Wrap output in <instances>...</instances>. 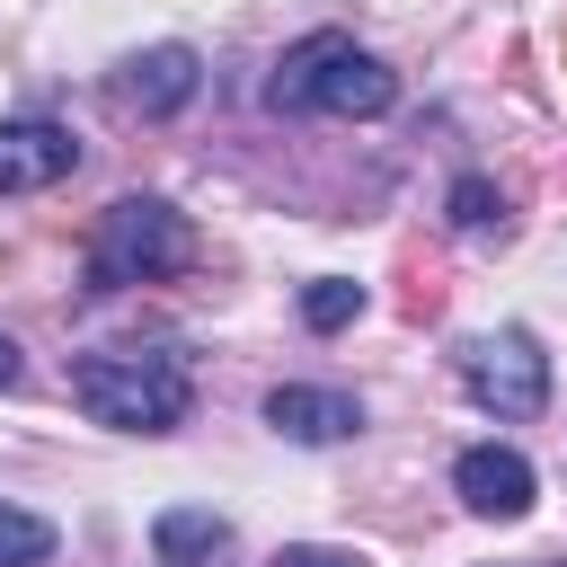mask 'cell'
Masks as SVG:
<instances>
[{"mask_svg": "<svg viewBox=\"0 0 567 567\" xmlns=\"http://www.w3.org/2000/svg\"><path fill=\"white\" fill-rule=\"evenodd\" d=\"M71 408L115 434H168L195 408V372L168 346H97V354H71Z\"/></svg>", "mask_w": 567, "mask_h": 567, "instance_id": "1", "label": "cell"}, {"mask_svg": "<svg viewBox=\"0 0 567 567\" xmlns=\"http://www.w3.org/2000/svg\"><path fill=\"white\" fill-rule=\"evenodd\" d=\"M266 106H275V115H390V106H399V80H390V62H372L354 35L319 27V35L284 44V62H275V80H266Z\"/></svg>", "mask_w": 567, "mask_h": 567, "instance_id": "2", "label": "cell"}, {"mask_svg": "<svg viewBox=\"0 0 567 567\" xmlns=\"http://www.w3.org/2000/svg\"><path fill=\"white\" fill-rule=\"evenodd\" d=\"M195 266V230L177 204L159 195H115L89 230V292H124V284H159Z\"/></svg>", "mask_w": 567, "mask_h": 567, "instance_id": "3", "label": "cell"}, {"mask_svg": "<svg viewBox=\"0 0 567 567\" xmlns=\"http://www.w3.org/2000/svg\"><path fill=\"white\" fill-rule=\"evenodd\" d=\"M461 390H470L487 416H505V425L540 416V408H549V354H540V337H532V328H487V337H470V346H461Z\"/></svg>", "mask_w": 567, "mask_h": 567, "instance_id": "4", "label": "cell"}, {"mask_svg": "<svg viewBox=\"0 0 567 567\" xmlns=\"http://www.w3.org/2000/svg\"><path fill=\"white\" fill-rule=\"evenodd\" d=\"M452 487H461L470 514H487V523H523L540 478H532V461H523L514 443H470V452L452 461Z\"/></svg>", "mask_w": 567, "mask_h": 567, "instance_id": "5", "label": "cell"}, {"mask_svg": "<svg viewBox=\"0 0 567 567\" xmlns=\"http://www.w3.org/2000/svg\"><path fill=\"white\" fill-rule=\"evenodd\" d=\"M71 168H80V142H71L53 115H0V195L62 186Z\"/></svg>", "mask_w": 567, "mask_h": 567, "instance_id": "6", "label": "cell"}, {"mask_svg": "<svg viewBox=\"0 0 567 567\" xmlns=\"http://www.w3.org/2000/svg\"><path fill=\"white\" fill-rule=\"evenodd\" d=\"M266 425H275L284 443H346V434L363 425V399H354V390L284 381V390H266Z\"/></svg>", "mask_w": 567, "mask_h": 567, "instance_id": "7", "label": "cell"}, {"mask_svg": "<svg viewBox=\"0 0 567 567\" xmlns=\"http://www.w3.org/2000/svg\"><path fill=\"white\" fill-rule=\"evenodd\" d=\"M195 89H204L195 44H151V53L124 62V106H142V115H177Z\"/></svg>", "mask_w": 567, "mask_h": 567, "instance_id": "8", "label": "cell"}, {"mask_svg": "<svg viewBox=\"0 0 567 567\" xmlns=\"http://www.w3.org/2000/svg\"><path fill=\"white\" fill-rule=\"evenodd\" d=\"M151 549H159V567H221L230 558V523L213 505H168L151 523Z\"/></svg>", "mask_w": 567, "mask_h": 567, "instance_id": "9", "label": "cell"}, {"mask_svg": "<svg viewBox=\"0 0 567 567\" xmlns=\"http://www.w3.org/2000/svg\"><path fill=\"white\" fill-rule=\"evenodd\" d=\"M0 567H53V523L27 505H0Z\"/></svg>", "mask_w": 567, "mask_h": 567, "instance_id": "10", "label": "cell"}, {"mask_svg": "<svg viewBox=\"0 0 567 567\" xmlns=\"http://www.w3.org/2000/svg\"><path fill=\"white\" fill-rule=\"evenodd\" d=\"M301 319L328 337V328H346V319H363V284H346V275H319L310 292H301Z\"/></svg>", "mask_w": 567, "mask_h": 567, "instance_id": "11", "label": "cell"}, {"mask_svg": "<svg viewBox=\"0 0 567 567\" xmlns=\"http://www.w3.org/2000/svg\"><path fill=\"white\" fill-rule=\"evenodd\" d=\"M452 230H470V239H478V230H505V195H496L487 177H461V186H452Z\"/></svg>", "mask_w": 567, "mask_h": 567, "instance_id": "12", "label": "cell"}, {"mask_svg": "<svg viewBox=\"0 0 567 567\" xmlns=\"http://www.w3.org/2000/svg\"><path fill=\"white\" fill-rule=\"evenodd\" d=\"M275 567H372L363 549H328V540H292V549H275Z\"/></svg>", "mask_w": 567, "mask_h": 567, "instance_id": "13", "label": "cell"}, {"mask_svg": "<svg viewBox=\"0 0 567 567\" xmlns=\"http://www.w3.org/2000/svg\"><path fill=\"white\" fill-rule=\"evenodd\" d=\"M9 381H18V346L0 337V390H9Z\"/></svg>", "mask_w": 567, "mask_h": 567, "instance_id": "14", "label": "cell"}]
</instances>
